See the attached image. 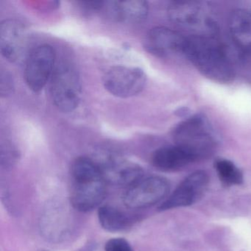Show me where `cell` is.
Masks as SVG:
<instances>
[{
  "instance_id": "cell-1",
  "label": "cell",
  "mask_w": 251,
  "mask_h": 251,
  "mask_svg": "<svg viewBox=\"0 0 251 251\" xmlns=\"http://www.w3.org/2000/svg\"><path fill=\"white\" fill-rule=\"evenodd\" d=\"M183 55L208 79L228 83L235 77V70L226 47L214 37L193 35L186 37Z\"/></svg>"
},
{
  "instance_id": "cell-17",
  "label": "cell",
  "mask_w": 251,
  "mask_h": 251,
  "mask_svg": "<svg viewBox=\"0 0 251 251\" xmlns=\"http://www.w3.org/2000/svg\"><path fill=\"white\" fill-rule=\"evenodd\" d=\"M214 168L224 186H238L243 183V173L230 160L218 158L214 162Z\"/></svg>"
},
{
  "instance_id": "cell-13",
  "label": "cell",
  "mask_w": 251,
  "mask_h": 251,
  "mask_svg": "<svg viewBox=\"0 0 251 251\" xmlns=\"http://www.w3.org/2000/svg\"><path fill=\"white\" fill-rule=\"evenodd\" d=\"M102 9L114 21L134 24L143 21L148 17L149 7L145 1H112L103 2Z\"/></svg>"
},
{
  "instance_id": "cell-7",
  "label": "cell",
  "mask_w": 251,
  "mask_h": 251,
  "mask_svg": "<svg viewBox=\"0 0 251 251\" xmlns=\"http://www.w3.org/2000/svg\"><path fill=\"white\" fill-rule=\"evenodd\" d=\"M55 53L52 47L40 45L33 50L26 58L25 78L32 91L39 92L52 77L55 65Z\"/></svg>"
},
{
  "instance_id": "cell-19",
  "label": "cell",
  "mask_w": 251,
  "mask_h": 251,
  "mask_svg": "<svg viewBox=\"0 0 251 251\" xmlns=\"http://www.w3.org/2000/svg\"><path fill=\"white\" fill-rule=\"evenodd\" d=\"M14 89L12 79L8 74L2 75L1 77V94L2 96L11 95Z\"/></svg>"
},
{
  "instance_id": "cell-20",
  "label": "cell",
  "mask_w": 251,
  "mask_h": 251,
  "mask_svg": "<svg viewBox=\"0 0 251 251\" xmlns=\"http://www.w3.org/2000/svg\"><path fill=\"white\" fill-rule=\"evenodd\" d=\"M17 152L11 149V147L8 148L6 147V149L4 151L2 149V155H1V159H2V165L5 164L6 167L11 165L14 163V159L17 158Z\"/></svg>"
},
{
  "instance_id": "cell-5",
  "label": "cell",
  "mask_w": 251,
  "mask_h": 251,
  "mask_svg": "<svg viewBox=\"0 0 251 251\" xmlns=\"http://www.w3.org/2000/svg\"><path fill=\"white\" fill-rule=\"evenodd\" d=\"M50 92L55 106L71 112L78 106L81 96L80 78L75 69L67 63H61L54 70L51 77Z\"/></svg>"
},
{
  "instance_id": "cell-8",
  "label": "cell",
  "mask_w": 251,
  "mask_h": 251,
  "mask_svg": "<svg viewBox=\"0 0 251 251\" xmlns=\"http://www.w3.org/2000/svg\"><path fill=\"white\" fill-rule=\"evenodd\" d=\"M169 190L170 183L164 177L152 176L142 178L127 188L123 195V202L127 208H148L164 199Z\"/></svg>"
},
{
  "instance_id": "cell-6",
  "label": "cell",
  "mask_w": 251,
  "mask_h": 251,
  "mask_svg": "<svg viewBox=\"0 0 251 251\" xmlns=\"http://www.w3.org/2000/svg\"><path fill=\"white\" fill-rule=\"evenodd\" d=\"M146 81V75L142 69L126 66L111 67L102 78L105 89L121 98L137 95L143 90Z\"/></svg>"
},
{
  "instance_id": "cell-11",
  "label": "cell",
  "mask_w": 251,
  "mask_h": 251,
  "mask_svg": "<svg viewBox=\"0 0 251 251\" xmlns=\"http://www.w3.org/2000/svg\"><path fill=\"white\" fill-rule=\"evenodd\" d=\"M186 37L166 27L152 28L147 35L145 47L148 52L159 58L183 54Z\"/></svg>"
},
{
  "instance_id": "cell-2",
  "label": "cell",
  "mask_w": 251,
  "mask_h": 251,
  "mask_svg": "<svg viewBox=\"0 0 251 251\" xmlns=\"http://www.w3.org/2000/svg\"><path fill=\"white\" fill-rule=\"evenodd\" d=\"M73 186L70 202L79 211H92L105 199L106 189L100 166L86 157H80L71 167Z\"/></svg>"
},
{
  "instance_id": "cell-10",
  "label": "cell",
  "mask_w": 251,
  "mask_h": 251,
  "mask_svg": "<svg viewBox=\"0 0 251 251\" xmlns=\"http://www.w3.org/2000/svg\"><path fill=\"white\" fill-rule=\"evenodd\" d=\"M0 49L5 59L11 63L23 61L27 49V34L20 22L7 20L0 25Z\"/></svg>"
},
{
  "instance_id": "cell-3",
  "label": "cell",
  "mask_w": 251,
  "mask_h": 251,
  "mask_svg": "<svg viewBox=\"0 0 251 251\" xmlns=\"http://www.w3.org/2000/svg\"><path fill=\"white\" fill-rule=\"evenodd\" d=\"M173 137L175 145L186 151L195 162L210 158L217 146L211 126L201 114L188 117L179 123L173 130Z\"/></svg>"
},
{
  "instance_id": "cell-18",
  "label": "cell",
  "mask_w": 251,
  "mask_h": 251,
  "mask_svg": "<svg viewBox=\"0 0 251 251\" xmlns=\"http://www.w3.org/2000/svg\"><path fill=\"white\" fill-rule=\"evenodd\" d=\"M105 251H134L129 242L123 238H114L105 243Z\"/></svg>"
},
{
  "instance_id": "cell-9",
  "label": "cell",
  "mask_w": 251,
  "mask_h": 251,
  "mask_svg": "<svg viewBox=\"0 0 251 251\" xmlns=\"http://www.w3.org/2000/svg\"><path fill=\"white\" fill-rule=\"evenodd\" d=\"M209 177L205 171L199 170L189 175L170 197L159 206L160 211L189 206L198 202L206 191Z\"/></svg>"
},
{
  "instance_id": "cell-15",
  "label": "cell",
  "mask_w": 251,
  "mask_h": 251,
  "mask_svg": "<svg viewBox=\"0 0 251 251\" xmlns=\"http://www.w3.org/2000/svg\"><path fill=\"white\" fill-rule=\"evenodd\" d=\"M151 162L158 170L172 172L180 170L195 161L183 148L175 145L158 148L152 153Z\"/></svg>"
},
{
  "instance_id": "cell-16",
  "label": "cell",
  "mask_w": 251,
  "mask_h": 251,
  "mask_svg": "<svg viewBox=\"0 0 251 251\" xmlns=\"http://www.w3.org/2000/svg\"><path fill=\"white\" fill-rule=\"evenodd\" d=\"M98 220L102 228L110 232L125 230L130 224V218L124 212L111 205L100 207Z\"/></svg>"
},
{
  "instance_id": "cell-12",
  "label": "cell",
  "mask_w": 251,
  "mask_h": 251,
  "mask_svg": "<svg viewBox=\"0 0 251 251\" xmlns=\"http://www.w3.org/2000/svg\"><path fill=\"white\" fill-rule=\"evenodd\" d=\"M100 168L105 182L116 186L129 188L143 178L142 167L125 160L111 158L104 162Z\"/></svg>"
},
{
  "instance_id": "cell-4",
  "label": "cell",
  "mask_w": 251,
  "mask_h": 251,
  "mask_svg": "<svg viewBox=\"0 0 251 251\" xmlns=\"http://www.w3.org/2000/svg\"><path fill=\"white\" fill-rule=\"evenodd\" d=\"M167 15L172 23L195 35L214 37L218 31L216 20L204 2L197 1H176L170 4Z\"/></svg>"
},
{
  "instance_id": "cell-14",
  "label": "cell",
  "mask_w": 251,
  "mask_h": 251,
  "mask_svg": "<svg viewBox=\"0 0 251 251\" xmlns=\"http://www.w3.org/2000/svg\"><path fill=\"white\" fill-rule=\"evenodd\" d=\"M228 27L236 46L251 55V11L244 8L233 10L229 17Z\"/></svg>"
}]
</instances>
